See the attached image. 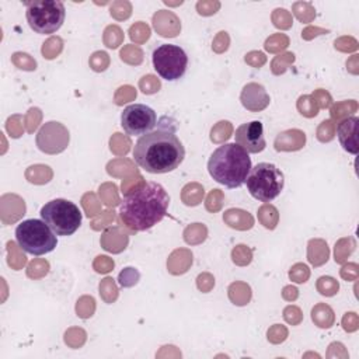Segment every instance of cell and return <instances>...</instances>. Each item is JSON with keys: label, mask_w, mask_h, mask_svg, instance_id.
Here are the masks:
<instances>
[{"label": "cell", "mask_w": 359, "mask_h": 359, "mask_svg": "<svg viewBox=\"0 0 359 359\" xmlns=\"http://www.w3.org/2000/svg\"><path fill=\"white\" fill-rule=\"evenodd\" d=\"M185 149L174 129H157L140 136L133 147L136 164L150 174H165L180 167Z\"/></svg>", "instance_id": "6da1fadb"}, {"label": "cell", "mask_w": 359, "mask_h": 359, "mask_svg": "<svg viewBox=\"0 0 359 359\" xmlns=\"http://www.w3.org/2000/svg\"><path fill=\"white\" fill-rule=\"evenodd\" d=\"M170 196L163 185L146 182L119 203V217L123 224L135 231H144L156 226L167 215Z\"/></svg>", "instance_id": "7a4b0ae2"}, {"label": "cell", "mask_w": 359, "mask_h": 359, "mask_svg": "<svg viewBox=\"0 0 359 359\" xmlns=\"http://www.w3.org/2000/svg\"><path fill=\"white\" fill-rule=\"evenodd\" d=\"M251 167L250 153L237 143H224L219 146L210 154L208 161L210 177L230 189L240 188L245 184Z\"/></svg>", "instance_id": "3957f363"}, {"label": "cell", "mask_w": 359, "mask_h": 359, "mask_svg": "<svg viewBox=\"0 0 359 359\" xmlns=\"http://www.w3.org/2000/svg\"><path fill=\"white\" fill-rule=\"evenodd\" d=\"M245 185L252 198L261 202H271L282 192L285 177L275 164L258 163L255 167H251Z\"/></svg>", "instance_id": "277c9868"}, {"label": "cell", "mask_w": 359, "mask_h": 359, "mask_svg": "<svg viewBox=\"0 0 359 359\" xmlns=\"http://www.w3.org/2000/svg\"><path fill=\"white\" fill-rule=\"evenodd\" d=\"M15 240L28 254L43 255L56 248L57 238L52 229L39 219H28L15 227Z\"/></svg>", "instance_id": "5b68a950"}, {"label": "cell", "mask_w": 359, "mask_h": 359, "mask_svg": "<svg viewBox=\"0 0 359 359\" xmlns=\"http://www.w3.org/2000/svg\"><path fill=\"white\" fill-rule=\"evenodd\" d=\"M41 219L56 236H72L81 224V212L76 203L56 198L41 208Z\"/></svg>", "instance_id": "8992f818"}, {"label": "cell", "mask_w": 359, "mask_h": 359, "mask_svg": "<svg viewBox=\"0 0 359 359\" xmlns=\"http://www.w3.org/2000/svg\"><path fill=\"white\" fill-rule=\"evenodd\" d=\"M65 4L57 0H38L25 3V17L29 28L36 34H53L65 21Z\"/></svg>", "instance_id": "52a82bcc"}, {"label": "cell", "mask_w": 359, "mask_h": 359, "mask_svg": "<svg viewBox=\"0 0 359 359\" xmlns=\"http://www.w3.org/2000/svg\"><path fill=\"white\" fill-rule=\"evenodd\" d=\"M153 66L157 74L168 81H175L185 74L188 56L185 50L172 43H161L153 50Z\"/></svg>", "instance_id": "ba28073f"}, {"label": "cell", "mask_w": 359, "mask_h": 359, "mask_svg": "<svg viewBox=\"0 0 359 359\" xmlns=\"http://www.w3.org/2000/svg\"><path fill=\"white\" fill-rule=\"evenodd\" d=\"M154 109L144 104H130L121 114V126L129 136H143L156 126Z\"/></svg>", "instance_id": "9c48e42d"}, {"label": "cell", "mask_w": 359, "mask_h": 359, "mask_svg": "<svg viewBox=\"0 0 359 359\" xmlns=\"http://www.w3.org/2000/svg\"><path fill=\"white\" fill-rule=\"evenodd\" d=\"M234 139L236 143L241 146L247 153H261L266 146L264 126L259 121L241 123L234 132Z\"/></svg>", "instance_id": "30bf717a"}, {"label": "cell", "mask_w": 359, "mask_h": 359, "mask_svg": "<svg viewBox=\"0 0 359 359\" xmlns=\"http://www.w3.org/2000/svg\"><path fill=\"white\" fill-rule=\"evenodd\" d=\"M358 128L359 118L349 116L341 121L337 126V136L342 149L351 154H358Z\"/></svg>", "instance_id": "8fae6325"}, {"label": "cell", "mask_w": 359, "mask_h": 359, "mask_svg": "<svg viewBox=\"0 0 359 359\" xmlns=\"http://www.w3.org/2000/svg\"><path fill=\"white\" fill-rule=\"evenodd\" d=\"M241 104L251 111H261L269 104V97L261 84L250 83L241 91Z\"/></svg>", "instance_id": "7c38bea8"}]
</instances>
